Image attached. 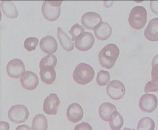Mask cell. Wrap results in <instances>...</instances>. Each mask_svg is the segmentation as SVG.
I'll return each instance as SVG.
<instances>
[{"instance_id":"17","label":"cell","mask_w":158,"mask_h":130,"mask_svg":"<svg viewBox=\"0 0 158 130\" xmlns=\"http://www.w3.org/2000/svg\"><path fill=\"white\" fill-rule=\"evenodd\" d=\"M112 32L111 26L107 23L102 22L94 29L96 37L100 40L107 39L110 36Z\"/></svg>"},{"instance_id":"27","label":"cell","mask_w":158,"mask_h":130,"mask_svg":"<svg viewBox=\"0 0 158 130\" xmlns=\"http://www.w3.org/2000/svg\"><path fill=\"white\" fill-rule=\"evenodd\" d=\"M84 32V28L77 23L73 25L69 31L71 35L72 40L73 41H74L77 37Z\"/></svg>"},{"instance_id":"25","label":"cell","mask_w":158,"mask_h":130,"mask_svg":"<svg viewBox=\"0 0 158 130\" xmlns=\"http://www.w3.org/2000/svg\"><path fill=\"white\" fill-rule=\"evenodd\" d=\"M57 62V59L53 55H48L43 57L40 61V68L46 65L52 66L55 67Z\"/></svg>"},{"instance_id":"6","label":"cell","mask_w":158,"mask_h":130,"mask_svg":"<svg viewBox=\"0 0 158 130\" xmlns=\"http://www.w3.org/2000/svg\"><path fill=\"white\" fill-rule=\"evenodd\" d=\"M106 92L112 99L118 100L124 96L126 89L123 84L118 80L111 81L106 86Z\"/></svg>"},{"instance_id":"3","label":"cell","mask_w":158,"mask_h":130,"mask_svg":"<svg viewBox=\"0 0 158 130\" xmlns=\"http://www.w3.org/2000/svg\"><path fill=\"white\" fill-rule=\"evenodd\" d=\"M147 21V12L142 6H136L131 10L128 18V22L131 27L140 29L145 25Z\"/></svg>"},{"instance_id":"8","label":"cell","mask_w":158,"mask_h":130,"mask_svg":"<svg viewBox=\"0 0 158 130\" xmlns=\"http://www.w3.org/2000/svg\"><path fill=\"white\" fill-rule=\"evenodd\" d=\"M74 41L77 49L81 51H87L93 46L95 38L91 33L85 32L77 37Z\"/></svg>"},{"instance_id":"11","label":"cell","mask_w":158,"mask_h":130,"mask_svg":"<svg viewBox=\"0 0 158 130\" xmlns=\"http://www.w3.org/2000/svg\"><path fill=\"white\" fill-rule=\"evenodd\" d=\"M60 104L58 96L56 94L51 93L44 100L43 103L44 112L48 115H56Z\"/></svg>"},{"instance_id":"23","label":"cell","mask_w":158,"mask_h":130,"mask_svg":"<svg viewBox=\"0 0 158 130\" xmlns=\"http://www.w3.org/2000/svg\"><path fill=\"white\" fill-rule=\"evenodd\" d=\"M155 123L153 120L148 117H143L139 121L137 126V130H154Z\"/></svg>"},{"instance_id":"26","label":"cell","mask_w":158,"mask_h":130,"mask_svg":"<svg viewBox=\"0 0 158 130\" xmlns=\"http://www.w3.org/2000/svg\"><path fill=\"white\" fill-rule=\"evenodd\" d=\"M39 42V39L36 37H28L25 40L24 46L27 50L31 51L35 49Z\"/></svg>"},{"instance_id":"20","label":"cell","mask_w":158,"mask_h":130,"mask_svg":"<svg viewBox=\"0 0 158 130\" xmlns=\"http://www.w3.org/2000/svg\"><path fill=\"white\" fill-rule=\"evenodd\" d=\"M57 35L61 45L64 49L67 51H71L73 49V43L60 27L57 28Z\"/></svg>"},{"instance_id":"7","label":"cell","mask_w":158,"mask_h":130,"mask_svg":"<svg viewBox=\"0 0 158 130\" xmlns=\"http://www.w3.org/2000/svg\"><path fill=\"white\" fill-rule=\"evenodd\" d=\"M157 97L152 94H145L143 95L139 101V106L142 111L147 113L154 111L157 107Z\"/></svg>"},{"instance_id":"9","label":"cell","mask_w":158,"mask_h":130,"mask_svg":"<svg viewBox=\"0 0 158 130\" xmlns=\"http://www.w3.org/2000/svg\"><path fill=\"white\" fill-rule=\"evenodd\" d=\"M25 70L23 62L20 59L15 58L10 61L6 66L8 76L12 78H18Z\"/></svg>"},{"instance_id":"33","label":"cell","mask_w":158,"mask_h":130,"mask_svg":"<svg viewBox=\"0 0 158 130\" xmlns=\"http://www.w3.org/2000/svg\"><path fill=\"white\" fill-rule=\"evenodd\" d=\"M15 130H31V128L26 125L23 124L19 125L16 128Z\"/></svg>"},{"instance_id":"19","label":"cell","mask_w":158,"mask_h":130,"mask_svg":"<svg viewBox=\"0 0 158 130\" xmlns=\"http://www.w3.org/2000/svg\"><path fill=\"white\" fill-rule=\"evenodd\" d=\"M116 110V108L114 105L110 102H105L100 106L98 110L99 114L103 120L108 121L110 115Z\"/></svg>"},{"instance_id":"21","label":"cell","mask_w":158,"mask_h":130,"mask_svg":"<svg viewBox=\"0 0 158 130\" xmlns=\"http://www.w3.org/2000/svg\"><path fill=\"white\" fill-rule=\"evenodd\" d=\"M48 127L47 120L43 114L36 115L32 123V130H47Z\"/></svg>"},{"instance_id":"1","label":"cell","mask_w":158,"mask_h":130,"mask_svg":"<svg viewBox=\"0 0 158 130\" xmlns=\"http://www.w3.org/2000/svg\"><path fill=\"white\" fill-rule=\"evenodd\" d=\"M119 54V50L115 44L109 43L105 46L100 51L98 58L101 65L107 69L112 68Z\"/></svg>"},{"instance_id":"12","label":"cell","mask_w":158,"mask_h":130,"mask_svg":"<svg viewBox=\"0 0 158 130\" xmlns=\"http://www.w3.org/2000/svg\"><path fill=\"white\" fill-rule=\"evenodd\" d=\"M100 15L94 12H88L82 16L81 22L82 25L86 28L93 29L102 21Z\"/></svg>"},{"instance_id":"4","label":"cell","mask_w":158,"mask_h":130,"mask_svg":"<svg viewBox=\"0 0 158 130\" xmlns=\"http://www.w3.org/2000/svg\"><path fill=\"white\" fill-rule=\"evenodd\" d=\"M63 0H45L43 3L41 11L44 17L50 21H54L59 17L61 11L60 6Z\"/></svg>"},{"instance_id":"32","label":"cell","mask_w":158,"mask_h":130,"mask_svg":"<svg viewBox=\"0 0 158 130\" xmlns=\"http://www.w3.org/2000/svg\"><path fill=\"white\" fill-rule=\"evenodd\" d=\"M10 125L7 122L1 121L0 123V130H9Z\"/></svg>"},{"instance_id":"5","label":"cell","mask_w":158,"mask_h":130,"mask_svg":"<svg viewBox=\"0 0 158 130\" xmlns=\"http://www.w3.org/2000/svg\"><path fill=\"white\" fill-rule=\"evenodd\" d=\"M9 119L16 123H20L26 121L28 119L29 113L27 107L22 105L12 106L8 112Z\"/></svg>"},{"instance_id":"14","label":"cell","mask_w":158,"mask_h":130,"mask_svg":"<svg viewBox=\"0 0 158 130\" xmlns=\"http://www.w3.org/2000/svg\"><path fill=\"white\" fill-rule=\"evenodd\" d=\"M39 45L44 52L49 55L55 52L58 47L57 43L55 38L49 35L42 38L40 40Z\"/></svg>"},{"instance_id":"18","label":"cell","mask_w":158,"mask_h":130,"mask_svg":"<svg viewBox=\"0 0 158 130\" xmlns=\"http://www.w3.org/2000/svg\"><path fill=\"white\" fill-rule=\"evenodd\" d=\"M1 7L4 14L11 18H15L18 15V11L15 4L10 0H2Z\"/></svg>"},{"instance_id":"24","label":"cell","mask_w":158,"mask_h":130,"mask_svg":"<svg viewBox=\"0 0 158 130\" xmlns=\"http://www.w3.org/2000/svg\"><path fill=\"white\" fill-rule=\"evenodd\" d=\"M110 79V76L108 71L101 70L98 72L96 81L99 85L101 86H105Z\"/></svg>"},{"instance_id":"2","label":"cell","mask_w":158,"mask_h":130,"mask_svg":"<svg viewBox=\"0 0 158 130\" xmlns=\"http://www.w3.org/2000/svg\"><path fill=\"white\" fill-rule=\"evenodd\" d=\"M94 73V70L91 65L81 63L75 67L73 73V78L78 84L85 85L93 80Z\"/></svg>"},{"instance_id":"16","label":"cell","mask_w":158,"mask_h":130,"mask_svg":"<svg viewBox=\"0 0 158 130\" xmlns=\"http://www.w3.org/2000/svg\"><path fill=\"white\" fill-rule=\"evenodd\" d=\"M40 75L41 80L47 84H51L56 78V72L54 67L46 65L40 68Z\"/></svg>"},{"instance_id":"22","label":"cell","mask_w":158,"mask_h":130,"mask_svg":"<svg viewBox=\"0 0 158 130\" xmlns=\"http://www.w3.org/2000/svg\"><path fill=\"white\" fill-rule=\"evenodd\" d=\"M108 121L110 127L112 130H120L123 124L122 116L116 110L110 115Z\"/></svg>"},{"instance_id":"10","label":"cell","mask_w":158,"mask_h":130,"mask_svg":"<svg viewBox=\"0 0 158 130\" xmlns=\"http://www.w3.org/2000/svg\"><path fill=\"white\" fill-rule=\"evenodd\" d=\"M20 82L25 89L32 90L35 89L39 83L37 75L32 71H27L24 72L20 77Z\"/></svg>"},{"instance_id":"34","label":"cell","mask_w":158,"mask_h":130,"mask_svg":"<svg viewBox=\"0 0 158 130\" xmlns=\"http://www.w3.org/2000/svg\"><path fill=\"white\" fill-rule=\"evenodd\" d=\"M158 62V54L156 55L153 58L152 63Z\"/></svg>"},{"instance_id":"35","label":"cell","mask_w":158,"mask_h":130,"mask_svg":"<svg viewBox=\"0 0 158 130\" xmlns=\"http://www.w3.org/2000/svg\"><path fill=\"white\" fill-rule=\"evenodd\" d=\"M123 130H136L135 129H131L128 128H125Z\"/></svg>"},{"instance_id":"31","label":"cell","mask_w":158,"mask_h":130,"mask_svg":"<svg viewBox=\"0 0 158 130\" xmlns=\"http://www.w3.org/2000/svg\"><path fill=\"white\" fill-rule=\"evenodd\" d=\"M150 4L152 11L158 14V1H151Z\"/></svg>"},{"instance_id":"29","label":"cell","mask_w":158,"mask_h":130,"mask_svg":"<svg viewBox=\"0 0 158 130\" xmlns=\"http://www.w3.org/2000/svg\"><path fill=\"white\" fill-rule=\"evenodd\" d=\"M152 80L158 83V62L152 63Z\"/></svg>"},{"instance_id":"13","label":"cell","mask_w":158,"mask_h":130,"mask_svg":"<svg viewBox=\"0 0 158 130\" xmlns=\"http://www.w3.org/2000/svg\"><path fill=\"white\" fill-rule=\"evenodd\" d=\"M83 110L78 103H74L69 105L67 110L66 115L69 120L73 123L81 121L83 117Z\"/></svg>"},{"instance_id":"15","label":"cell","mask_w":158,"mask_h":130,"mask_svg":"<svg viewBox=\"0 0 158 130\" xmlns=\"http://www.w3.org/2000/svg\"><path fill=\"white\" fill-rule=\"evenodd\" d=\"M144 35L149 41H158V18H154L149 21L144 30Z\"/></svg>"},{"instance_id":"30","label":"cell","mask_w":158,"mask_h":130,"mask_svg":"<svg viewBox=\"0 0 158 130\" xmlns=\"http://www.w3.org/2000/svg\"><path fill=\"white\" fill-rule=\"evenodd\" d=\"M74 130H93L92 127L88 123L82 122L77 124Z\"/></svg>"},{"instance_id":"28","label":"cell","mask_w":158,"mask_h":130,"mask_svg":"<svg viewBox=\"0 0 158 130\" xmlns=\"http://www.w3.org/2000/svg\"><path fill=\"white\" fill-rule=\"evenodd\" d=\"M158 91V83L151 80L146 84L144 87V92L147 93L150 92Z\"/></svg>"}]
</instances>
